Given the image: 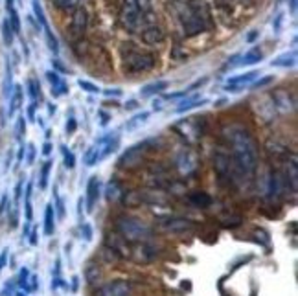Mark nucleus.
<instances>
[{
	"label": "nucleus",
	"instance_id": "e433bc0d",
	"mask_svg": "<svg viewBox=\"0 0 298 296\" xmlns=\"http://www.w3.org/2000/svg\"><path fill=\"white\" fill-rule=\"evenodd\" d=\"M22 184H24V180H18L17 186H15V200H17V204H18L20 195H22Z\"/></svg>",
	"mask_w": 298,
	"mask_h": 296
},
{
	"label": "nucleus",
	"instance_id": "c85d7f7f",
	"mask_svg": "<svg viewBox=\"0 0 298 296\" xmlns=\"http://www.w3.org/2000/svg\"><path fill=\"white\" fill-rule=\"evenodd\" d=\"M33 212H32V186H28L26 190V221H32Z\"/></svg>",
	"mask_w": 298,
	"mask_h": 296
},
{
	"label": "nucleus",
	"instance_id": "6e6552de",
	"mask_svg": "<svg viewBox=\"0 0 298 296\" xmlns=\"http://www.w3.org/2000/svg\"><path fill=\"white\" fill-rule=\"evenodd\" d=\"M197 156L193 155L190 149H182L177 156V168L182 175H190L197 169Z\"/></svg>",
	"mask_w": 298,
	"mask_h": 296
},
{
	"label": "nucleus",
	"instance_id": "c9c22d12",
	"mask_svg": "<svg viewBox=\"0 0 298 296\" xmlns=\"http://www.w3.org/2000/svg\"><path fill=\"white\" fill-rule=\"evenodd\" d=\"M272 76H269V78H263V79H260L258 83H254V88H262V87H267L269 83H272Z\"/></svg>",
	"mask_w": 298,
	"mask_h": 296
},
{
	"label": "nucleus",
	"instance_id": "de8ad7c7",
	"mask_svg": "<svg viewBox=\"0 0 298 296\" xmlns=\"http://www.w3.org/2000/svg\"><path fill=\"white\" fill-rule=\"evenodd\" d=\"M101 118H103V120H101V123H103V125H105V123H107V122H109V114H105V112H101Z\"/></svg>",
	"mask_w": 298,
	"mask_h": 296
},
{
	"label": "nucleus",
	"instance_id": "09e8293b",
	"mask_svg": "<svg viewBox=\"0 0 298 296\" xmlns=\"http://www.w3.org/2000/svg\"><path fill=\"white\" fill-rule=\"evenodd\" d=\"M72 289H74V291L78 289V278H74V280H72Z\"/></svg>",
	"mask_w": 298,
	"mask_h": 296
},
{
	"label": "nucleus",
	"instance_id": "49530a36",
	"mask_svg": "<svg viewBox=\"0 0 298 296\" xmlns=\"http://www.w3.org/2000/svg\"><path fill=\"white\" fill-rule=\"evenodd\" d=\"M105 94H107V96H110V94H114V96H120V94H122V90L114 88V92H112V90H105Z\"/></svg>",
	"mask_w": 298,
	"mask_h": 296
},
{
	"label": "nucleus",
	"instance_id": "2f4dec72",
	"mask_svg": "<svg viewBox=\"0 0 298 296\" xmlns=\"http://www.w3.org/2000/svg\"><path fill=\"white\" fill-rule=\"evenodd\" d=\"M24 131H26V122H24V118H18V122H17V129H15V134H17V140H20V138H22Z\"/></svg>",
	"mask_w": 298,
	"mask_h": 296
},
{
	"label": "nucleus",
	"instance_id": "1a4fd4ad",
	"mask_svg": "<svg viewBox=\"0 0 298 296\" xmlns=\"http://www.w3.org/2000/svg\"><path fill=\"white\" fill-rule=\"evenodd\" d=\"M100 192H101L100 178L94 175V177L88 178V183H87V212L88 214H92L94 208H96L98 199H100Z\"/></svg>",
	"mask_w": 298,
	"mask_h": 296
},
{
	"label": "nucleus",
	"instance_id": "a211bd4d",
	"mask_svg": "<svg viewBox=\"0 0 298 296\" xmlns=\"http://www.w3.org/2000/svg\"><path fill=\"white\" fill-rule=\"evenodd\" d=\"M6 8H8V15H9V24L13 28L15 33H20V18H18V13L17 9H15V4L13 0H6Z\"/></svg>",
	"mask_w": 298,
	"mask_h": 296
},
{
	"label": "nucleus",
	"instance_id": "20e7f679",
	"mask_svg": "<svg viewBox=\"0 0 298 296\" xmlns=\"http://www.w3.org/2000/svg\"><path fill=\"white\" fill-rule=\"evenodd\" d=\"M156 64V57L149 52H140L134 48L122 50V69L127 74H142L149 72Z\"/></svg>",
	"mask_w": 298,
	"mask_h": 296
},
{
	"label": "nucleus",
	"instance_id": "aec40b11",
	"mask_svg": "<svg viewBox=\"0 0 298 296\" xmlns=\"http://www.w3.org/2000/svg\"><path fill=\"white\" fill-rule=\"evenodd\" d=\"M20 101H22V88L20 87H15L13 92H11V96H9V110H8V116H13L15 110L20 107Z\"/></svg>",
	"mask_w": 298,
	"mask_h": 296
},
{
	"label": "nucleus",
	"instance_id": "79ce46f5",
	"mask_svg": "<svg viewBox=\"0 0 298 296\" xmlns=\"http://www.w3.org/2000/svg\"><path fill=\"white\" fill-rule=\"evenodd\" d=\"M26 280H28V270L22 269V272H20V285L22 287H26Z\"/></svg>",
	"mask_w": 298,
	"mask_h": 296
},
{
	"label": "nucleus",
	"instance_id": "58836bf2",
	"mask_svg": "<svg viewBox=\"0 0 298 296\" xmlns=\"http://www.w3.org/2000/svg\"><path fill=\"white\" fill-rule=\"evenodd\" d=\"M74 131H76V120L70 118V122L66 123V132H68V134H72Z\"/></svg>",
	"mask_w": 298,
	"mask_h": 296
},
{
	"label": "nucleus",
	"instance_id": "6ab92c4d",
	"mask_svg": "<svg viewBox=\"0 0 298 296\" xmlns=\"http://www.w3.org/2000/svg\"><path fill=\"white\" fill-rule=\"evenodd\" d=\"M188 199H190V202H192V204H195L197 208H207V206L212 204V197L208 195V193H204V192L190 193Z\"/></svg>",
	"mask_w": 298,
	"mask_h": 296
},
{
	"label": "nucleus",
	"instance_id": "4c0bfd02",
	"mask_svg": "<svg viewBox=\"0 0 298 296\" xmlns=\"http://www.w3.org/2000/svg\"><path fill=\"white\" fill-rule=\"evenodd\" d=\"M57 215L59 219L64 217V208H63V199H57Z\"/></svg>",
	"mask_w": 298,
	"mask_h": 296
},
{
	"label": "nucleus",
	"instance_id": "f03ea898",
	"mask_svg": "<svg viewBox=\"0 0 298 296\" xmlns=\"http://www.w3.org/2000/svg\"><path fill=\"white\" fill-rule=\"evenodd\" d=\"M177 15H179L184 33L188 37L199 35L212 26L210 9L202 0H188V2L179 4Z\"/></svg>",
	"mask_w": 298,
	"mask_h": 296
},
{
	"label": "nucleus",
	"instance_id": "9d476101",
	"mask_svg": "<svg viewBox=\"0 0 298 296\" xmlns=\"http://www.w3.org/2000/svg\"><path fill=\"white\" fill-rule=\"evenodd\" d=\"M87 24H88V15L87 11L83 8H78L74 11V17H72V24H70V30H72V35L76 39L83 37L85 30H87Z\"/></svg>",
	"mask_w": 298,
	"mask_h": 296
},
{
	"label": "nucleus",
	"instance_id": "39448f33",
	"mask_svg": "<svg viewBox=\"0 0 298 296\" xmlns=\"http://www.w3.org/2000/svg\"><path fill=\"white\" fill-rule=\"evenodd\" d=\"M146 15L149 13H144L134 0H125L122 13H120V22L124 28H127L129 32H138L146 24Z\"/></svg>",
	"mask_w": 298,
	"mask_h": 296
},
{
	"label": "nucleus",
	"instance_id": "2eb2a0df",
	"mask_svg": "<svg viewBox=\"0 0 298 296\" xmlns=\"http://www.w3.org/2000/svg\"><path fill=\"white\" fill-rule=\"evenodd\" d=\"M124 188H122V184L116 183V180H110L109 184H107L105 188V199L109 200V202H116V200H120L122 197H124Z\"/></svg>",
	"mask_w": 298,
	"mask_h": 296
},
{
	"label": "nucleus",
	"instance_id": "ea45409f",
	"mask_svg": "<svg viewBox=\"0 0 298 296\" xmlns=\"http://www.w3.org/2000/svg\"><path fill=\"white\" fill-rule=\"evenodd\" d=\"M6 210H8V195H4L2 197V200H0V214L6 212Z\"/></svg>",
	"mask_w": 298,
	"mask_h": 296
},
{
	"label": "nucleus",
	"instance_id": "9b49d317",
	"mask_svg": "<svg viewBox=\"0 0 298 296\" xmlns=\"http://www.w3.org/2000/svg\"><path fill=\"white\" fill-rule=\"evenodd\" d=\"M166 39V33L164 30H162L161 26H146L142 32V41L146 42V44H161V42H164Z\"/></svg>",
	"mask_w": 298,
	"mask_h": 296
},
{
	"label": "nucleus",
	"instance_id": "f8f14e48",
	"mask_svg": "<svg viewBox=\"0 0 298 296\" xmlns=\"http://www.w3.org/2000/svg\"><path fill=\"white\" fill-rule=\"evenodd\" d=\"M256 76H258V72H247V74H241V76H234V78H230L228 81H226L225 88L230 92H239V88L248 85Z\"/></svg>",
	"mask_w": 298,
	"mask_h": 296
},
{
	"label": "nucleus",
	"instance_id": "cd10ccee",
	"mask_svg": "<svg viewBox=\"0 0 298 296\" xmlns=\"http://www.w3.org/2000/svg\"><path fill=\"white\" fill-rule=\"evenodd\" d=\"M33 13H35L37 20H39V24H41L42 28H46V26H48V22H46V18H44V13H42V8H41V4H39V2H37V0H33Z\"/></svg>",
	"mask_w": 298,
	"mask_h": 296
},
{
	"label": "nucleus",
	"instance_id": "a19ab883",
	"mask_svg": "<svg viewBox=\"0 0 298 296\" xmlns=\"http://www.w3.org/2000/svg\"><path fill=\"white\" fill-rule=\"evenodd\" d=\"M6 261H8V251H4V252H2V254H0V270L4 269Z\"/></svg>",
	"mask_w": 298,
	"mask_h": 296
},
{
	"label": "nucleus",
	"instance_id": "a18cd8bd",
	"mask_svg": "<svg viewBox=\"0 0 298 296\" xmlns=\"http://www.w3.org/2000/svg\"><path fill=\"white\" fill-rule=\"evenodd\" d=\"M30 243H32V245H37V232L35 230H33L32 236H30Z\"/></svg>",
	"mask_w": 298,
	"mask_h": 296
},
{
	"label": "nucleus",
	"instance_id": "dca6fc26",
	"mask_svg": "<svg viewBox=\"0 0 298 296\" xmlns=\"http://www.w3.org/2000/svg\"><path fill=\"white\" fill-rule=\"evenodd\" d=\"M272 66L276 69H287V66H294L296 64V52H285V54L278 55L274 61H272Z\"/></svg>",
	"mask_w": 298,
	"mask_h": 296
},
{
	"label": "nucleus",
	"instance_id": "0eeeda50",
	"mask_svg": "<svg viewBox=\"0 0 298 296\" xmlns=\"http://www.w3.org/2000/svg\"><path fill=\"white\" fill-rule=\"evenodd\" d=\"M94 296H133V285L124 280L107 282L98 289Z\"/></svg>",
	"mask_w": 298,
	"mask_h": 296
},
{
	"label": "nucleus",
	"instance_id": "473e14b6",
	"mask_svg": "<svg viewBox=\"0 0 298 296\" xmlns=\"http://www.w3.org/2000/svg\"><path fill=\"white\" fill-rule=\"evenodd\" d=\"M81 234L85 241H92V226L88 223H81Z\"/></svg>",
	"mask_w": 298,
	"mask_h": 296
},
{
	"label": "nucleus",
	"instance_id": "8fccbe9b",
	"mask_svg": "<svg viewBox=\"0 0 298 296\" xmlns=\"http://www.w3.org/2000/svg\"><path fill=\"white\" fill-rule=\"evenodd\" d=\"M17 296H26V294H24V292H17Z\"/></svg>",
	"mask_w": 298,
	"mask_h": 296
},
{
	"label": "nucleus",
	"instance_id": "a878e982",
	"mask_svg": "<svg viewBox=\"0 0 298 296\" xmlns=\"http://www.w3.org/2000/svg\"><path fill=\"white\" fill-rule=\"evenodd\" d=\"M81 0H54V6L59 11H76Z\"/></svg>",
	"mask_w": 298,
	"mask_h": 296
},
{
	"label": "nucleus",
	"instance_id": "393cba45",
	"mask_svg": "<svg viewBox=\"0 0 298 296\" xmlns=\"http://www.w3.org/2000/svg\"><path fill=\"white\" fill-rule=\"evenodd\" d=\"M0 30H2V39H4V44L6 46L13 44L15 32H13V28H11V24H9L8 18H4V20H2V26H0Z\"/></svg>",
	"mask_w": 298,
	"mask_h": 296
},
{
	"label": "nucleus",
	"instance_id": "c756f323",
	"mask_svg": "<svg viewBox=\"0 0 298 296\" xmlns=\"http://www.w3.org/2000/svg\"><path fill=\"white\" fill-rule=\"evenodd\" d=\"M63 155H64V166L68 169H72L74 166H76V156H74V153L66 149V147H63Z\"/></svg>",
	"mask_w": 298,
	"mask_h": 296
},
{
	"label": "nucleus",
	"instance_id": "423d86ee",
	"mask_svg": "<svg viewBox=\"0 0 298 296\" xmlns=\"http://www.w3.org/2000/svg\"><path fill=\"white\" fill-rule=\"evenodd\" d=\"M146 153H147V142L129 147L124 155L120 156L118 164L125 169H134V168H138V166H142L144 158H146Z\"/></svg>",
	"mask_w": 298,
	"mask_h": 296
},
{
	"label": "nucleus",
	"instance_id": "c03bdc74",
	"mask_svg": "<svg viewBox=\"0 0 298 296\" xmlns=\"http://www.w3.org/2000/svg\"><path fill=\"white\" fill-rule=\"evenodd\" d=\"M136 107H138V103H136V101H134V100H131V101H129L127 105H125V109H129V110L136 109Z\"/></svg>",
	"mask_w": 298,
	"mask_h": 296
},
{
	"label": "nucleus",
	"instance_id": "ddd939ff",
	"mask_svg": "<svg viewBox=\"0 0 298 296\" xmlns=\"http://www.w3.org/2000/svg\"><path fill=\"white\" fill-rule=\"evenodd\" d=\"M46 78H48V81L52 83V94H54V96H63V94L68 92L66 83L59 78V74L57 72H48L46 74Z\"/></svg>",
	"mask_w": 298,
	"mask_h": 296
},
{
	"label": "nucleus",
	"instance_id": "37998d69",
	"mask_svg": "<svg viewBox=\"0 0 298 296\" xmlns=\"http://www.w3.org/2000/svg\"><path fill=\"white\" fill-rule=\"evenodd\" d=\"M42 153H44V155H50L52 153V144L50 142H46L44 146H42Z\"/></svg>",
	"mask_w": 298,
	"mask_h": 296
},
{
	"label": "nucleus",
	"instance_id": "f257e3e1",
	"mask_svg": "<svg viewBox=\"0 0 298 296\" xmlns=\"http://www.w3.org/2000/svg\"><path fill=\"white\" fill-rule=\"evenodd\" d=\"M230 147V171L239 180H247L254 175L258 166L256 142L250 132L239 125H230L223 131Z\"/></svg>",
	"mask_w": 298,
	"mask_h": 296
},
{
	"label": "nucleus",
	"instance_id": "b1692460",
	"mask_svg": "<svg viewBox=\"0 0 298 296\" xmlns=\"http://www.w3.org/2000/svg\"><path fill=\"white\" fill-rule=\"evenodd\" d=\"M204 103H208V101L207 100H199V96H192V98H188L186 101H182V103L177 107V112H186V110L195 109V107L204 105Z\"/></svg>",
	"mask_w": 298,
	"mask_h": 296
},
{
	"label": "nucleus",
	"instance_id": "4be33fe9",
	"mask_svg": "<svg viewBox=\"0 0 298 296\" xmlns=\"http://www.w3.org/2000/svg\"><path fill=\"white\" fill-rule=\"evenodd\" d=\"M147 118H149V112L134 114L133 118L127 120V123H125V129H127V131H134V129H138L140 125H144V123L147 122Z\"/></svg>",
	"mask_w": 298,
	"mask_h": 296
},
{
	"label": "nucleus",
	"instance_id": "bb28decb",
	"mask_svg": "<svg viewBox=\"0 0 298 296\" xmlns=\"http://www.w3.org/2000/svg\"><path fill=\"white\" fill-rule=\"evenodd\" d=\"M50 169H52V160H46L41 168V178H39V186L41 190H46L48 186V177H50Z\"/></svg>",
	"mask_w": 298,
	"mask_h": 296
},
{
	"label": "nucleus",
	"instance_id": "5701e85b",
	"mask_svg": "<svg viewBox=\"0 0 298 296\" xmlns=\"http://www.w3.org/2000/svg\"><path fill=\"white\" fill-rule=\"evenodd\" d=\"M168 87H170V83H168V81L151 83V85H146V87L142 88V96H153V94H158V92L166 90Z\"/></svg>",
	"mask_w": 298,
	"mask_h": 296
},
{
	"label": "nucleus",
	"instance_id": "412c9836",
	"mask_svg": "<svg viewBox=\"0 0 298 296\" xmlns=\"http://www.w3.org/2000/svg\"><path fill=\"white\" fill-rule=\"evenodd\" d=\"M263 59V54H262V50L260 48H253V50H248L247 54L241 57V61H239V64H256V63H260V61Z\"/></svg>",
	"mask_w": 298,
	"mask_h": 296
},
{
	"label": "nucleus",
	"instance_id": "72a5a7b5",
	"mask_svg": "<svg viewBox=\"0 0 298 296\" xmlns=\"http://www.w3.org/2000/svg\"><path fill=\"white\" fill-rule=\"evenodd\" d=\"M79 87L81 88H85L87 92H100V88L96 87V85H92V83H88V81H79Z\"/></svg>",
	"mask_w": 298,
	"mask_h": 296
},
{
	"label": "nucleus",
	"instance_id": "f704fd0d",
	"mask_svg": "<svg viewBox=\"0 0 298 296\" xmlns=\"http://www.w3.org/2000/svg\"><path fill=\"white\" fill-rule=\"evenodd\" d=\"M33 160H35V147L32 146V144H30V146H28V166H32L33 164Z\"/></svg>",
	"mask_w": 298,
	"mask_h": 296
},
{
	"label": "nucleus",
	"instance_id": "4468645a",
	"mask_svg": "<svg viewBox=\"0 0 298 296\" xmlns=\"http://www.w3.org/2000/svg\"><path fill=\"white\" fill-rule=\"evenodd\" d=\"M164 226H166V230H170V232H175V234L193 230V223L188 221V219H171V221H168Z\"/></svg>",
	"mask_w": 298,
	"mask_h": 296
},
{
	"label": "nucleus",
	"instance_id": "7c9ffc66",
	"mask_svg": "<svg viewBox=\"0 0 298 296\" xmlns=\"http://www.w3.org/2000/svg\"><path fill=\"white\" fill-rule=\"evenodd\" d=\"M85 276H87V282L88 283H96L98 280L101 278V272H100V269H96V272H92V267L88 265L87 270H85Z\"/></svg>",
	"mask_w": 298,
	"mask_h": 296
},
{
	"label": "nucleus",
	"instance_id": "7ed1b4c3",
	"mask_svg": "<svg viewBox=\"0 0 298 296\" xmlns=\"http://www.w3.org/2000/svg\"><path fill=\"white\" fill-rule=\"evenodd\" d=\"M116 230H118L120 237L129 243L147 241L153 234V228L134 215H120L116 219Z\"/></svg>",
	"mask_w": 298,
	"mask_h": 296
},
{
	"label": "nucleus",
	"instance_id": "f3484780",
	"mask_svg": "<svg viewBox=\"0 0 298 296\" xmlns=\"http://www.w3.org/2000/svg\"><path fill=\"white\" fill-rule=\"evenodd\" d=\"M55 232V208L54 204H48L44 210V234L52 236Z\"/></svg>",
	"mask_w": 298,
	"mask_h": 296
}]
</instances>
